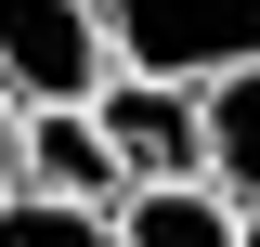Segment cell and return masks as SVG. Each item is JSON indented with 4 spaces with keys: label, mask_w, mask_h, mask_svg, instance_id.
Here are the masks:
<instances>
[{
    "label": "cell",
    "mask_w": 260,
    "mask_h": 247,
    "mask_svg": "<svg viewBox=\"0 0 260 247\" xmlns=\"http://www.w3.org/2000/svg\"><path fill=\"white\" fill-rule=\"evenodd\" d=\"M91 117H104V143H117V169H130V182H195V169H208V78L104 65Z\"/></svg>",
    "instance_id": "cell-1"
},
{
    "label": "cell",
    "mask_w": 260,
    "mask_h": 247,
    "mask_svg": "<svg viewBox=\"0 0 260 247\" xmlns=\"http://www.w3.org/2000/svg\"><path fill=\"white\" fill-rule=\"evenodd\" d=\"M117 65H156V78H221L260 65V0H91Z\"/></svg>",
    "instance_id": "cell-2"
},
{
    "label": "cell",
    "mask_w": 260,
    "mask_h": 247,
    "mask_svg": "<svg viewBox=\"0 0 260 247\" xmlns=\"http://www.w3.org/2000/svg\"><path fill=\"white\" fill-rule=\"evenodd\" d=\"M117 39L91 0H0V91L13 104H91Z\"/></svg>",
    "instance_id": "cell-3"
},
{
    "label": "cell",
    "mask_w": 260,
    "mask_h": 247,
    "mask_svg": "<svg viewBox=\"0 0 260 247\" xmlns=\"http://www.w3.org/2000/svg\"><path fill=\"white\" fill-rule=\"evenodd\" d=\"M26 182L39 195H104V208H117L130 169H117V143H104L91 104H26Z\"/></svg>",
    "instance_id": "cell-4"
},
{
    "label": "cell",
    "mask_w": 260,
    "mask_h": 247,
    "mask_svg": "<svg viewBox=\"0 0 260 247\" xmlns=\"http://www.w3.org/2000/svg\"><path fill=\"white\" fill-rule=\"evenodd\" d=\"M117 234L130 247H247V221H234V195L195 169V182H130L117 195Z\"/></svg>",
    "instance_id": "cell-5"
},
{
    "label": "cell",
    "mask_w": 260,
    "mask_h": 247,
    "mask_svg": "<svg viewBox=\"0 0 260 247\" xmlns=\"http://www.w3.org/2000/svg\"><path fill=\"white\" fill-rule=\"evenodd\" d=\"M208 182L234 208H260V65H221L208 78Z\"/></svg>",
    "instance_id": "cell-6"
},
{
    "label": "cell",
    "mask_w": 260,
    "mask_h": 247,
    "mask_svg": "<svg viewBox=\"0 0 260 247\" xmlns=\"http://www.w3.org/2000/svg\"><path fill=\"white\" fill-rule=\"evenodd\" d=\"M0 247H130V234H117L104 195H39V182H13V195H0Z\"/></svg>",
    "instance_id": "cell-7"
},
{
    "label": "cell",
    "mask_w": 260,
    "mask_h": 247,
    "mask_svg": "<svg viewBox=\"0 0 260 247\" xmlns=\"http://www.w3.org/2000/svg\"><path fill=\"white\" fill-rule=\"evenodd\" d=\"M13 182H26V104L0 91V195H13Z\"/></svg>",
    "instance_id": "cell-8"
},
{
    "label": "cell",
    "mask_w": 260,
    "mask_h": 247,
    "mask_svg": "<svg viewBox=\"0 0 260 247\" xmlns=\"http://www.w3.org/2000/svg\"><path fill=\"white\" fill-rule=\"evenodd\" d=\"M247 247H260V234H247Z\"/></svg>",
    "instance_id": "cell-9"
}]
</instances>
